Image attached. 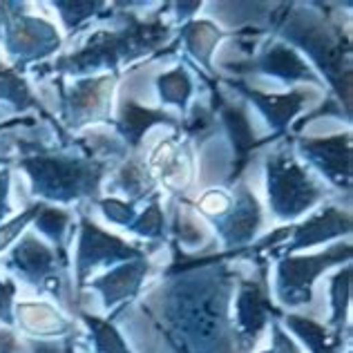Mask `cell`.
Instances as JSON below:
<instances>
[{
  "mask_svg": "<svg viewBox=\"0 0 353 353\" xmlns=\"http://www.w3.org/2000/svg\"><path fill=\"white\" fill-rule=\"evenodd\" d=\"M30 174L34 183V192L48 199L70 201L94 190L97 176L90 163L79 159H68L61 154L32 152L18 161Z\"/></svg>",
  "mask_w": 353,
  "mask_h": 353,
  "instance_id": "1",
  "label": "cell"
},
{
  "mask_svg": "<svg viewBox=\"0 0 353 353\" xmlns=\"http://www.w3.org/2000/svg\"><path fill=\"white\" fill-rule=\"evenodd\" d=\"M349 246H336L329 248L327 253L315 257H295L284 259L280 264V273H277V297L286 306H300L311 302V286L324 268L331 264L342 262V257H349Z\"/></svg>",
  "mask_w": 353,
  "mask_h": 353,
  "instance_id": "2",
  "label": "cell"
},
{
  "mask_svg": "<svg viewBox=\"0 0 353 353\" xmlns=\"http://www.w3.org/2000/svg\"><path fill=\"white\" fill-rule=\"evenodd\" d=\"M7 5H0V25L7 30V50L21 59H39L59 48V36L54 27L25 16L21 12H5Z\"/></svg>",
  "mask_w": 353,
  "mask_h": 353,
  "instance_id": "3",
  "label": "cell"
},
{
  "mask_svg": "<svg viewBox=\"0 0 353 353\" xmlns=\"http://www.w3.org/2000/svg\"><path fill=\"white\" fill-rule=\"evenodd\" d=\"M7 268H12L25 282L36 286L41 284L45 289H50L57 297L61 295L63 280H59L57 275L59 257L48 244H43L34 235H25L21 244H16V248L7 259Z\"/></svg>",
  "mask_w": 353,
  "mask_h": 353,
  "instance_id": "4",
  "label": "cell"
},
{
  "mask_svg": "<svg viewBox=\"0 0 353 353\" xmlns=\"http://www.w3.org/2000/svg\"><path fill=\"white\" fill-rule=\"evenodd\" d=\"M268 170H271L268 176H271L273 203L282 215H295L318 197V190L313 188L306 174L291 159L280 157L271 163Z\"/></svg>",
  "mask_w": 353,
  "mask_h": 353,
  "instance_id": "5",
  "label": "cell"
},
{
  "mask_svg": "<svg viewBox=\"0 0 353 353\" xmlns=\"http://www.w3.org/2000/svg\"><path fill=\"white\" fill-rule=\"evenodd\" d=\"M268 315H280L268 300L264 282H244L235 302V320L241 345L248 347L257 340L259 331L266 327Z\"/></svg>",
  "mask_w": 353,
  "mask_h": 353,
  "instance_id": "6",
  "label": "cell"
},
{
  "mask_svg": "<svg viewBox=\"0 0 353 353\" xmlns=\"http://www.w3.org/2000/svg\"><path fill=\"white\" fill-rule=\"evenodd\" d=\"M119 257H139V250L128 248L119 239L110 237L103 230H99L88 219H83V235L79 244V257H77V282L79 286L85 284L88 273L97 264H103L105 259H119Z\"/></svg>",
  "mask_w": 353,
  "mask_h": 353,
  "instance_id": "7",
  "label": "cell"
},
{
  "mask_svg": "<svg viewBox=\"0 0 353 353\" xmlns=\"http://www.w3.org/2000/svg\"><path fill=\"white\" fill-rule=\"evenodd\" d=\"M14 324H18L34 340L63 338L72 329V322L48 302H18L14 304Z\"/></svg>",
  "mask_w": 353,
  "mask_h": 353,
  "instance_id": "8",
  "label": "cell"
},
{
  "mask_svg": "<svg viewBox=\"0 0 353 353\" xmlns=\"http://www.w3.org/2000/svg\"><path fill=\"white\" fill-rule=\"evenodd\" d=\"M148 271L145 262H128L123 266L114 268L112 273H108L99 280L92 282V289H97L101 295H103V302L110 309L123 300H130L141 286V280Z\"/></svg>",
  "mask_w": 353,
  "mask_h": 353,
  "instance_id": "9",
  "label": "cell"
},
{
  "mask_svg": "<svg viewBox=\"0 0 353 353\" xmlns=\"http://www.w3.org/2000/svg\"><path fill=\"white\" fill-rule=\"evenodd\" d=\"M284 320L286 327L311 349V353H340L342 336H338L336 331L324 329L320 322L304 318V315H286Z\"/></svg>",
  "mask_w": 353,
  "mask_h": 353,
  "instance_id": "10",
  "label": "cell"
},
{
  "mask_svg": "<svg viewBox=\"0 0 353 353\" xmlns=\"http://www.w3.org/2000/svg\"><path fill=\"white\" fill-rule=\"evenodd\" d=\"M304 148L318 157L320 163L329 170L331 176H349V137H336L327 141H309Z\"/></svg>",
  "mask_w": 353,
  "mask_h": 353,
  "instance_id": "11",
  "label": "cell"
},
{
  "mask_svg": "<svg viewBox=\"0 0 353 353\" xmlns=\"http://www.w3.org/2000/svg\"><path fill=\"white\" fill-rule=\"evenodd\" d=\"M345 230H349V219L342 217L338 210H327L318 219L300 226V230H297V235H295V241H293V248L318 244V241L333 237V235H340V233H345Z\"/></svg>",
  "mask_w": 353,
  "mask_h": 353,
  "instance_id": "12",
  "label": "cell"
},
{
  "mask_svg": "<svg viewBox=\"0 0 353 353\" xmlns=\"http://www.w3.org/2000/svg\"><path fill=\"white\" fill-rule=\"evenodd\" d=\"M83 322L88 324L90 336L94 340L97 353H132L128 349L125 340L121 338V333L114 329V324H110L108 320L94 318V315L83 313Z\"/></svg>",
  "mask_w": 353,
  "mask_h": 353,
  "instance_id": "13",
  "label": "cell"
},
{
  "mask_svg": "<svg viewBox=\"0 0 353 353\" xmlns=\"http://www.w3.org/2000/svg\"><path fill=\"white\" fill-rule=\"evenodd\" d=\"M349 295H351V268H345L338 273L331 282V327L342 336V329L347 324V309H349Z\"/></svg>",
  "mask_w": 353,
  "mask_h": 353,
  "instance_id": "14",
  "label": "cell"
},
{
  "mask_svg": "<svg viewBox=\"0 0 353 353\" xmlns=\"http://www.w3.org/2000/svg\"><path fill=\"white\" fill-rule=\"evenodd\" d=\"M105 83L108 81H85L72 92L70 97V108L74 114H88L92 110L101 105L105 94Z\"/></svg>",
  "mask_w": 353,
  "mask_h": 353,
  "instance_id": "15",
  "label": "cell"
},
{
  "mask_svg": "<svg viewBox=\"0 0 353 353\" xmlns=\"http://www.w3.org/2000/svg\"><path fill=\"white\" fill-rule=\"evenodd\" d=\"M259 212H257V203L255 199H250L248 194H241L239 208L235 212V217L230 219V230L228 235L233 239H246L248 235H253V230L257 226Z\"/></svg>",
  "mask_w": 353,
  "mask_h": 353,
  "instance_id": "16",
  "label": "cell"
},
{
  "mask_svg": "<svg viewBox=\"0 0 353 353\" xmlns=\"http://www.w3.org/2000/svg\"><path fill=\"white\" fill-rule=\"evenodd\" d=\"M264 70L282 74V77H309V70L304 68V63L295 57L291 50L286 48H275L268 57L264 59Z\"/></svg>",
  "mask_w": 353,
  "mask_h": 353,
  "instance_id": "17",
  "label": "cell"
},
{
  "mask_svg": "<svg viewBox=\"0 0 353 353\" xmlns=\"http://www.w3.org/2000/svg\"><path fill=\"white\" fill-rule=\"evenodd\" d=\"M68 224H70L68 212L61 208H50V206H45V203L39 215H36V228H39L43 235H48L52 241H57V244L61 241Z\"/></svg>",
  "mask_w": 353,
  "mask_h": 353,
  "instance_id": "18",
  "label": "cell"
},
{
  "mask_svg": "<svg viewBox=\"0 0 353 353\" xmlns=\"http://www.w3.org/2000/svg\"><path fill=\"white\" fill-rule=\"evenodd\" d=\"M0 99L12 101L18 108L32 105V97H30V90L25 85V81L18 79L12 70H3V68H0Z\"/></svg>",
  "mask_w": 353,
  "mask_h": 353,
  "instance_id": "19",
  "label": "cell"
},
{
  "mask_svg": "<svg viewBox=\"0 0 353 353\" xmlns=\"http://www.w3.org/2000/svg\"><path fill=\"white\" fill-rule=\"evenodd\" d=\"M259 105H262L268 114H271L273 121L277 123H282V121H289L297 110H300L302 101L297 94H291V97H282V99H268V97H259V94H253Z\"/></svg>",
  "mask_w": 353,
  "mask_h": 353,
  "instance_id": "20",
  "label": "cell"
},
{
  "mask_svg": "<svg viewBox=\"0 0 353 353\" xmlns=\"http://www.w3.org/2000/svg\"><path fill=\"white\" fill-rule=\"evenodd\" d=\"M226 121L230 125V132H233L237 150L241 157H244L250 150V145H253V132H250L248 121L244 119V114H241L239 110H233V108L226 110Z\"/></svg>",
  "mask_w": 353,
  "mask_h": 353,
  "instance_id": "21",
  "label": "cell"
},
{
  "mask_svg": "<svg viewBox=\"0 0 353 353\" xmlns=\"http://www.w3.org/2000/svg\"><path fill=\"white\" fill-rule=\"evenodd\" d=\"M154 121H168V117L159 114V112H150V110H143V108H137V105L125 108V130H130L132 139L141 137L143 130L148 125H152Z\"/></svg>",
  "mask_w": 353,
  "mask_h": 353,
  "instance_id": "22",
  "label": "cell"
},
{
  "mask_svg": "<svg viewBox=\"0 0 353 353\" xmlns=\"http://www.w3.org/2000/svg\"><path fill=\"white\" fill-rule=\"evenodd\" d=\"M161 94L170 101V103H183L185 97L190 94V83L188 77L181 70H174L170 74H165L161 79Z\"/></svg>",
  "mask_w": 353,
  "mask_h": 353,
  "instance_id": "23",
  "label": "cell"
},
{
  "mask_svg": "<svg viewBox=\"0 0 353 353\" xmlns=\"http://www.w3.org/2000/svg\"><path fill=\"white\" fill-rule=\"evenodd\" d=\"M41 208H43V203H34V206L27 208L23 215H18L16 219L9 221V224L0 226V250H5L16 239L18 233H23V228L30 224L32 219H36V215L41 212Z\"/></svg>",
  "mask_w": 353,
  "mask_h": 353,
  "instance_id": "24",
  "label": "cell"
},
{
  "mask_svg": "<svg viewBox=\"0 0 353 353\" xmlns=\"http://www.w3.org/2000/svg\"><path fill=\"white\" fill-rule=\"evenodd\" d=\"M217 39H219V34H217V30L212 25H208V23H194V25H190L188 41L192 45V50L199 52L203 59H206L208 54H210L212 45L217 43Z\"/></svg>",
  "mask_w": 353,
  "mask_h": 353,
  "instance_id": "25",
  "label": "cell"
},
{
  "mask_svg": "<svg viewBox=\"0 0 353 353\" xmlns=\"http://www.w3.org/2000/svg\"><path fill=\"white\" fill-rule=\"evenodd\" d=\"M32 353H77L74 347V336H65L57 340H30L27 342Z\"/></svg>",
  "mask_w": 353,
  "mask_h": 353,
  "instance_id": "26",
  "label": "cell"
},
{
  "mask_svg": "<svg viewBox=\"0 0 353 353\" xmlns=\"http://www.w3.org/2000/svg\"><path fill=\"white\" fill-rule=\"evenodd\" d=\"M14 295L16 284L9 280H0V322L5 327H14Z\"/></svg>",
  "mask_w": 353,
  "mask_h": 353,
  "instance_id": "27",
  "label": "cell"
},
{
  "mask_svg": "<svg viewBox=\"0 0 353 353\" xmlns=\"http://www.w3.org/2000/svg\"><path fill=\"white\" fill-rule=\"evenodd\" d=\"M54 7L61 9V16L65 18L68 27H74V25H79L81 18L90 16L92 9H94L97 5H92V3H57Z\"/></svg>",
  "mask_w": 353,
  "mask_h": 353,
  "instance_id": "28",
  "label": "cell"
},
{
  "mask_svg": "<svg viewBox=\"0 0 353 353\" xmlns=\"http://www.w3.org/2000/svg\"><path fill=\"white\" fill-rule=\"evenodd\" d=\"M271 331H273V347L268 349V351H271V353H300L297 345H295V342L289 336H286L280 324L275 322L273 327H271Z\"/></svg>",
  "mask_w": 353,
  "mask_h": 353,
  "instance_id": "29",
  "label": "cell"
},
{
  "mask_svg": "<svg viewBox=\"0 0 353 353\" xmlns=\"http://www.w3.org/2000/svg\"><path fill=\"white\" fill-rule=\"evenodd\" d=\"M159 226H161V212H159V208H157V206H152L143 215L141 224H139V230H141V233L152 235V233H159Z\"/></svg>",
  "mask_w": 353,
  "mask_h": 353,
  "instance_id": "30",
  "label": "cell"
},
{
  "mask_svg": "<svg viewBox=\"0 0 353 353\" xmlns=\"http://www.w3.org/2000/svg\"><path fill=\"white\" fill-rule=\"evenodd\" d=\"M228 206V199L224 197L221 192H210L203 197L201 201V208L203 210H208V212H217V210H224Z\"/></svg>",
  "mask_w": 353,
  "mask_h": 353,
  "instance_id": "31",
  "label": "cell"
},
{
  "mask_svg": "<svg viewBox=\"0 0 353 353\" xmlns=\"http://www.w3.org/2000/svg\"><path fill=\"white\" fill-rule=\"evenodd\" d=\"M103 208L108 212V217H112L117 221H128L130 219V208H125L123 203H119V201H105Z\"/></svg>",
  "mask_w": 353,
  "mask_h": 353,
  "instance_id": "32",
  "label": "cell"
},
{
  "mask_svg": "<svg viewBox=\"0 0 353 353\" xmlns=\"http://www.w3.org/2000/svg\"><path fill=\"white\" fill-rule=\"evenodd\" d=\"M7 194H9V172L0 170V219L7 215Z\"/></svg>",
  "mask_w": 353,
  "mask_h": 353,
  "instance_id": "33",
  "label": "cell"
},
{
  "mask_svg": "<svg viewBox=\"0 0 353 353\" xmlns=\"http://www.w3.org/2000/svg\"><path fill=\"white\" fill-rule=\"evenodd\" d=\"M176 353H190V351H188V349H185V347L181 345V347H176Z\"/></svg>",
  "mask_w": 353,
  "mask_h": 353,
  "instance_id": "34",
  "label": "cell"
},
{
  "mask_svg": "<svg viewBox=\"0 0 353 353\" xmlns=\"http://www.w3.org/2000/svg\"><path fill=\"white\" fill-rule=\"evenodd\" d=\"M262 353H271V351H262Z\"/></svg>",
  "mask_w": 353,
  "mask_h": 353,
  "instance_id": "35",
  "label": "cell"
}]
</instances>
